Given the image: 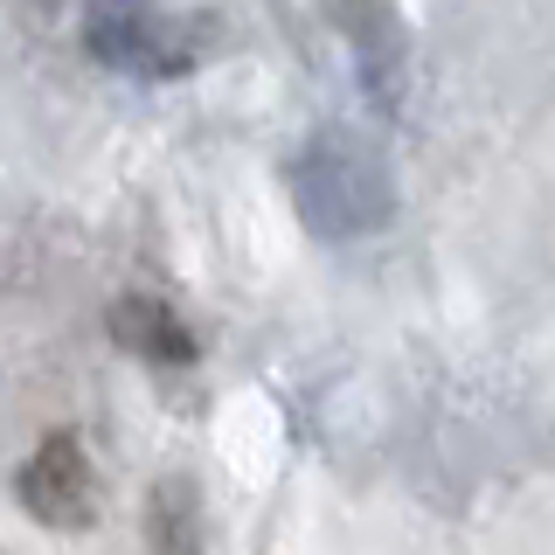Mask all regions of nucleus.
I'll return each instance as SVG.
<instances>
[{
	"label": "nucleus",
	"instance_id": "nucleus-1",
	"mask_svg": "<svg viewBox=\"0 0 555 555\" xmlns=\"http://www.w3.org/2000/svg\"><path fill=\"white\" fill-rule=\"evenodd\" d=\"M83 493H91V473H83L77 438H49L22 473V500L42 520H83Z\"/></svg>",
	"mask_w": 555,
	"mask_h": 555
}]
</instances>
